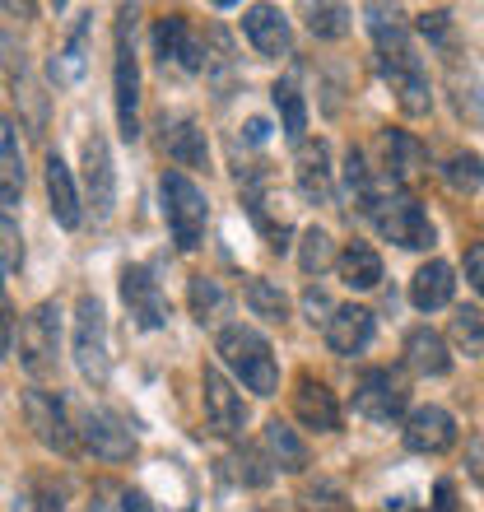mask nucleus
Returning <instances> with one entry per match:
<instances>
[{
	"instance_id": "1",
	"label": "nucleus",
	"mask_w": 484,
	"mask_h": 512,
	"mask_svg": "<svg viewBox=\"0 0 484 512\" xmlns=\"http://www.w3.org/2000/svg\"><path fill=\"white\" fill-rule=\"evenodd\" d=\"M373 14V38H377V70H382V80L391 84V94L401 103L405 117H429L433 108V94H429V75L419 66L415 47L405 38V28L391 19L387 24V10L382 5H368Z\"/></svg>"
},
{
	"instance_id": "2",
	"label": "nucleus",
	"mask_w": 484,
	"mask_h": 512,
	"mask_svg": "<svg viewBox=\"0 0 484 512\" xmlns=\"http://www.w3.org/2000/svg\"><path fill=\"white\" fill-rule=\"evenodd\" d=\"M219 354L242 378V387L256 391V396H270V391L280 387V368H275L270 340L261 331H252V326H224L219 331Z\"/></svg>"
},
{
	"instance_id": "3",
	"label": "nucleus",
	"mask_w": 484,
	"mask_h": 512,
	"mask_svg": "<svg viewBox=\"0 0 484 512\" xmlns=\"http://www.w3.org/2000/svg\"><path fill=\"white\" fill-rule=\"evenodd\" d=\"M363 215L377 224V233L396 247H410V252H424L433 247V224H429V210L410 196V191H387V196H377Z\"/></svg>"
},
{
	"instance_id": "4",
	"label": "nucleus",
	"mask_w": 484,
	"mask_h": 512,
	"mask_svg": "<svg viewBox=\"0 0 484 512\" xmlns=\"http://www.w3.org/2000/svg\"><path fill=\"white\" fill-rule=\"evenodd\" d=\"M159 196H163V219H168V229H173L177 247H182V252H196V247H201V238H205V224H210L205 191L196 187L187 173H163Z\"/></svg>"
},
{
	"instance_id": "5",
	"label": "nucleus",
	"mask_w": 484,
	"mask_h": 512,
	"mask_svg": "<svg viewBox=\"0 0 484 512\" xmlns=\"http://www.w3.org/2000/svg\"><path fill=\"white\" fill-rule=\"evenodd\" d=\"M75 364H80L84 382H94V387H103L112 373L108 317H103V303L94 294H84L80 308H75Z\"/></svg>"
},
{
	"instance_id": "6",
	"label": "nucleus",
	"mask_w": 484,
	"mask_h": 512,
	"mask_svg": "<svg viewBox=\"0 0 484 512\" xmlns=\"http://www.w3.org/2000/svg\"><path fill=\"white\" fill-rule=\"evenodd\" d=\"M126 19L131 10H121L117 24V70H112V89H117V131L121 140H135L140 135V66H135V47L131 33H126Z\"/></svg>"
},
{
	"instance_id": "7",
	"label": "nucleus",
	"mask_w": 484,
	"mask_h": 512,
	"mask_svg": "<svg viewBox=\"0 0 484 512\" xmlns=\"http://www.w3.org/2000/svg\"><path fill=\"white\" fill-rule=\"evenodd\" d=\"M56 350H61V312H56V303H38L24 322L19 364H24L33 378H52L56 373Z\"/></svg>"
},
{
	"instance_id": "8",
	"label": "nucleus",
	"mask_w": 484,
	"mask_h": 512,
	"mask_svg": "<svg viewBox=\"0 0 484 512\" xmlns=\"http://www.w3.org/2000/svg\"><path fill=\"white\" fill-rule=\"evenodd\" d=\"M405 405H410V387L391 368H368L354 387V410L373 424H396L405 415Z\"/></svg>"
},
{
	"instance_id": "9",
	"label": "nucleus",
	"mask_w": 484,
	"mask_h": 512,
	"mask_svg": "<svg viewBox=\"0 0 484 512\" xmlns=\"http://www.w3.org/2000/svg\"><path fill=\"white\" fill-rule=\"evenodd\" d=\"M154 52H159L163 66H182V70H205V42L191 33L187 14H163L159 24H154Z\"/></svg>"
},
{
	"instance_id": "10",
	"label": "nucleus",
	"mask_w": 484,
	"mask_h": 512,
	"mask_svg": "<svg viewBox=\"0 0 484 512\" xmlns=\"http://www.w3.org/2000/svg\"><path fill=\"white\" fill-rule=\"evenodd\" d=\"M121 298H126V308H131L140 331H159V326L168 322V298H163L159 280H154L145 266L121 270Z\"/></svg>"
},
{
	"instance_id": "11",
	"label": "nucleus",
	"mask_w": 484,
	"mask_h": 512,
	"mask_svg": "<svg viewBox=\"0 0 484 512\" xmlns=\"http://www.w3.org/2000/svg\"><path fill=\"white\" fill-rule=\"evenodd\" d=\"M201 391H205V419L219 438H238L242 424H247V405L233 391V382L219 373V368H205L201 373Z\"/></svg>"
},
{
	"instance_id": "12",
	"label": "nucleus",
	"mask_w": 484,
	"mask_h": 512,
	"mask_svg": "<svg viewBox=\"0 0 484 512\" xmlns=\"http://www.w3.org/2000/svg\"><path fill=\"white\" fill-rule=\"evenodd\" d=\"M24 415L28 424H33V433H38L47 447H56V452H75V433H70V415H66V401L56 396V391H28L24 396Z\"/></svg>"
},
{
	"instance_id": "13",
	"label": "nucleus",
	"mask_w": 484,
	"mask_h": 512,
	"mask_svg": "<svg viewBox=\"0 0 484 512\" xmlns=\"http://www.w3.org/2000/svg\"><path fill=\"white\" fill-rule=\"evenodd\" d=\"M84 447L103 461H126L135 452V433L126 429V419L112 410H84V429H80Z\"/></svg>"
},
{
	"instance_id": "14",
	"label": "nucleus",
	"mask_w": 484,
	"mask_h": 512,
	"mask_svg": "<svg viewBox=\"0 0 484 512\" xmlns=\"http://www.w3.org/2000/svg\"><path fill=\"white\" fill-rule=\"evenodd\" d=\"M457 443V419L447 415L443 405H419L415 415L405 419V447L410 452H424V457H438Z\"/></svg>"
},
{
	"instance_id": "15",
	"label": "nucleus",
	"mask_w": 484,
	"mask_h": 512,
	"mask_svg": "<svg viewBox=\"0 0 484 512\" xmlns=\"http://www.w3.org/2000/svg\"><path fill=\"white\" fill-rule=\"evenodd\" d=\"M84 191L94 201L98 215H112V201H117V173H112V154L103 135H89L84 140Z\"/></svg>"
},
{
	"instance_id": "16",
	"label": "nucleus",
	"mask_w": 484,
	"mask_h": 512,
	"mask_svg": "<svg viewBox=\"0 0 484 512\" xmlns=\"http://www.w3.org/2000/svg\"><path fill=\"white\" fill-rule=\"evenodd\" d=\"M294 415L317 433H336L340 429V405L326 391V382H317L312 373H298V391H294Z\"/></svg>"
},
{
	"instance_id": "17",
	"label": "nucleus",
	"mask_w": 484,
	"mask_h": 512,
	"mask_svg": "<svg viewBox=\"0 0 484 512\" xmlns=\"http://www.w3.org/2000/svg\"><path fill=\"white\" fill-rule=\"evenodd\" d=\"M242 33L261 56H289V19L275 5H247L242 10Z\"/></svg>"
},
{
	"instance_id": "18",
	"label": "nucleus",
	"mask_w": 484,
	"mask_h": 512,
	"mask_svg": "<svg viewBox=\"0 0 484 512\" xmlns=\"http://www.w3.org/2000/svg\"><path fill=\"white\" fill-rule=\"evenodd\" d=\"M368 340H373V312L368 308H336L326 317V345L336 354H359L368 350Z\"/></svg>"
},
{
	"instance_id": "19",
	"label": "nucleus",
	"mask_w": 484,
	"mask_h": 512,
	"mask_svg": "<svg viewBox=\"0 0 484 512\" xmlns=\"http://www.w3.org/2000/svg\"><path fill=\"white\" fill-rule=\"evenodd\" d=\"M47 201H52V215L61 229H80V187L61 163V154H47Z\"/></svg>"
},
{
	"instance_id": "20",
	"label": "nucleus",
	"mask_w": 484,
	"mask_h": 512,
	"mask_svg": "<svg viewBox=\"0 0 484 512\" xmlns=\"http://www.w3.org/2000/svg\"><path fill=\"white\" fill-rule=\"evenodd\" d=\"M163 149L177 168H210V145H205V131L191 117L163 126Z\"/></svg>"
},
{
	"instance_id": "21",
	"label": "nucleus",
	"mask_w": 484,
	"mask_h": 512,
	"mask_svg": "<svg viewBox=\"0 0 484 512\" xmlns=\"http://www.w3.org/2000/svg\"><path fill=\"white\" fill-rule=\"evenodd\" d=\"M405 364L424 373V378H443L447 368H452V354H447L443 336L429 331V326H415L410 336H405Z\"/></svg>"
},
{
	"instance_id": "22",
	"label": "nucleus",
	"mask_w": 484,
	"mask_h": 512,
	"mask_svg": "<svg viewBox=\"0 0 484 512\" xmlns=\"http://www.w3.org/2000/svg\"><path fill=\"white\" fill-rule=\"evenodd\" d=\"M452 289H457L452 266H447V261H429V266H419L415 280H410V303H415L419 312L447 308V303H452Z\"/></svg>"
},
{
	"instance_id": "23",
	"label": "nucleus",
	"mask_w": 484,
	"mask_h": 512,
	"mask_svg": "<svg viewBox=\"0 0 484 512\" xmlns=\"http://www.w3.org/2000/svg\"><path fill=\"white\" fill-rule=\"evenodd\" d=\"M294 173H298V191L308 201H331V149H326V140L298 149Z\"/></svg>"
},
{
	"instance_id": "24",
	"label": "nucleus",
	"mask_w": 484,
	"mask_h": 512,
	"mask_svg": "<svg viewBox=\"0 0 484 512\" xmlns=\"http://www.w3.org/2000/svg\"><path fill=\"white\" fill-rule=\"evenodd\" d=\"M336 266H340V280L350 284V289H377L382 284V256L368 243H345Z\"/></svg>"
},
{
	"instance_id": "25",
	"label": "nucleus",
	"mask_w": 484,
	"mask_h": 512,
	"mask_svg": "<svg viewBox=\"0 0 484 512\" xmlns=\"http://www.w3.org/2000/svg\"><path fill=\"white\" fill-rule=\"evenodd\" d=\"M0 191H5V215L19 205L24 191V163H19V140H14V122L0 126Z\"/></svg>"
},
{
	"instance_id": "26",
	"label": "nucleus",
	"mask_w": 484,
	"mask_h": 512,
	"mask_svg": "<svg viewBox=\"0 0 484 512\" xmlns=\"http://www.w3.org/2000/svg\"><path fill=\"white\" fill-rule=\"evenodd\" d=\"M266 452L275 457L280 471H303V466H308V447H303V438H298L289 424H280V419H270L266 424Z\"/></svg>"
},
{
	"instance_id": "27",
	"label": "nucleus",
	"mask_w": 484,
	"mask_h": 512,
	"mask_svg": "<svg viewBox=\"0 0 484 512\" xmlns=\"http://www.w3.org/2000/svg\"><path fill=\"white\" fill-rule=\"evenodd\" d=\"M270 98H275V108H280V117H284V135H289L294 145H303V135H308V103L298 94V84L280 80L270 89Z\"/></svg>"
},
{
	"instance_id": "28",
	"label": "nucleus",
	"mask_w": 484,
	"mask_h": 512,
	"mask_svg": "<svg viewBox=\"0 0 484 512\" xmlns=\"http://www.w3.org/2000/svg\"><path fill=\"white\" fill-rule=\"evenodd\" d=\"M443 177L452 191H466V196H471V191L484 187V159L471 154V149H457V154L443 163Z\"/></svg>"
},
{
	"instance_id": "29",
	"label": "nucleus",
	"mask_w": 484,
	"mask_h": 512,
	"mask_svg": "<svg viewBox=\"0 0 484 512\" xmlns=\"http://www.w3.org/2000/svg\"><path fill=\"white\" fill-rule=\"evenodd\" d=\"M247 308L256 312V317H266V322H284L289 317V298H284L280 284H270V280H247Z\"/></svg>"
},
{
	"instance_id": "30",
	"label": "nucleus",
	"mask_w": 484,
	"mask_h": 512,
	"mask_svg": "<svg viewBox=\"0 0 484 512\" xmlns=\"http://www.w3.org/2000/svg\"><path fill=\"white\" fill-rule=\"evenodd\" d=\"M331 261H340L336 243H331V233L312 224V229L303 233V243H298V266H303V275H322Z\"/></svg>"
},
{
	"instance_id": "31",
	"label": "nucleus",
	"mask_w": 484,
	"mask_h": 512,
	"mask_svg": "<svg viewBox=\"0 0 484 512\" xmlns=\"http://www.w3.org/2000/svg\"><path fill=\"white\" fill-rule=\"evenodd\" d=\"M382 145H387V168L396 177H410L419 168V159H424V149H419L405 131H387L382 135Z\"/></svg>"
},
{
	"instance_id": "32",
	"label": "nucleus",
	"mask_w": 484,
	"mask_h": 512,
	"mask_svg": "<svg viewBox=\"0 0 484 512\" xmlns=\"http://www.w3.org/2000/svg\"><path fill=\"white\" fill-rule=\"evenodd\" d=\"M452 340H457L461 354H484V317L475 308H457V317H452Z\"/></svg>"
},
{
	"instance_id": "33",
	"label": "nucleus",
	"mask_w": 484,
	"mask_h": 512,
	"mask_svg": "<svg viewBox=\"0 0 484 512\" xmlns=\"http://www.w3.org/2000/svg\"><path fill=\"white\" fill-rule=\"evenodd\" d=\"M308 28L317 38H345V33H350V10H345V5H312Z\"/></svg>"
},
{
	"instance_id": "34",
	"label": "nucleus",
	"mask_w": 484,
	"mask_h": 512,
	"mask_svg": "<svg viewBox=\"0 0 484 512\" xmlns=\"http://www.w3.org/2000/svg\"><path fill=\"white\" fill-rule=\"evenodd\" d=\"M219 308H224V289H219V280L196 275V280H191V312H196L201 322H215Z\"/></svg>"
},
{
	"instance_id": "35",
	"label": "nucleus",
	"mask_w": 484,
	"mask_h": 512,
	"mask_svg": "<svg viewBox=\"0 0 484 512\" xmlns=\"http://www.w3.org/2000/svg\"><path fill=\"white\" fill-rule=\"evenodd\" d=\"M52 75H56V80H66V84H70V80H80V75H84V33H75L66 52H61V56L52 61Z\"/></svg>"
},
{
	"instance_id": "36",
	"label": "nucleus",
	"mask_w": 484,
	"mask_h": 512,
	"mask_svg": "<svg viewBox=\"0 0 484 512\" xmlns=\"http://www.w3.org/2000/svg\"><path fill=\"white\" fill-rule=\"evenodd\" d=\"M303 512H350V503L336 485H317L303 494Z\"/></svg>"
},
{
	"instance_id": "37",
	"label": "nucleus",
	"mask_w": 484,
	"mask_h": 512,
	"mask_svg": "<svg viewBox=\"0 0 484 512\" xmlns=\"http://www.w3.org/2000/svg\"><path fill=\"white\" fill-rule=\"evenodd\" d=\"M0 238H5V275H19V266H24V238H19V224H14V215H5V224H0Z\"/></svg>"
},
{
	"instance_id": "38",
	"label": "nucleus",
	"mask_w": 484,
	"mask_h": 512,
	"mask_svg": "<svg viewBox=\"0 0 484 512\" xmlns=\"http://www.w3.org/2000/svg\"><path fill=\"white\" fill-rule=\"evenodd\" d=\"M447 28H452L447 10H424L419 14V33H424V38H447Z\"/></svg>"
},
{
	"instance_id": "39",
	"label": "nucleus",
	"mask_w": 484,
	"mask_h": 512,
	"mask_svg": "<svg viewBox=\"0 0 484 512\" xmlns=\"http://www.w3.org/2000/svg\"><path fill=\"white\" fill-rule=\"evenodd\" d=\"M466 280H471L475 289L484 294V243H475L471 252H466Z\"/></svg>"
},
{
	"instance_id": "40",
	"label": "nucleus",
	"mask_w": 484,
	"mask_h": 512,
	"mask_svg": "<svg viewBox=\"0 0 484 512\" xmlns=\"http://www.w3.org/2000/svg\"><path fill=\"white\" fill-rule=\"evenodd\" d=\"M433 512H457V485H452V480H438V489H433Z\"/></svg>"
},
{
	"instance_id": "41",
	"label": "nucleus",
	"mask_w": 484,
	"mask_h": 512,
	"mask_svg": "<svg viewBox=\"0 0 484 512\" xmlns=\"http://www.w3.org/2000/svg\"><path fill=\"white\" fill-rule=\"evenodd\" d=\"M303 303H308L312 322H317V312H331V303H326V294H322V289H308V294H303Z\"/></svg>"
},
{
	"instance_id": "42",
	"label": "nucleus",
	"mask_w": 484,
	"mask_h": 512,
	"mask_svg": "<svg viewBox=\"0 0 484 512\" xmlns=\"http://www.w3.org/2000/svg\"><path fill=\"white\" fill-rule=\"evenodd\" d=\"M0 317H5V354H19V345H14V308H10V303H5V312H0Z\"/></svg>"
},
{
	"instance_id": "43",
	"label": "nucleus",
	"mask_w": 484,
	"mask_h": 512,
	"mask_svg": "<svg viewBox=\"0 0 484 512\" xmlns=\"http://www.w3.org/2000/svg\"><path fill=\"white\" fill-rule=\"evenodd\" d=\"M266 131H270V126L261 122V117H252V122H247V131H242V135H247V145H261V140H266Z\"/></svg>"
},
{
	"instance_id": "44",
	"label": "nucleus",
	"mask_w": 484,
	"mask_h": 512,
	"mask_svg": "<svg viewBox=\"0 0 484 512\" xmlns=\"http://www.w3.org/2000/svg\"><path fill=\"white\" fill-rule=\"evenodd\" d=\"M121 512H154V508H149L145 494H126V499H121Z\"/></svg>"
},
{
	"instance_id": "45",
	"label": "nucleus",
	"mask_w": 484,
	"mask_h": 512,
	"mask_svg": "<svg viewBox=\"0 0 484 512\" xmlns=\"http://www.w3.org/2000/svg\"><path fill=\"white\" fill-rule=\"evenodd\" d=\"M38 512H66V499H61L56 489H47V494H42V508H38Z\"/></svg>"
}]
</instances>
